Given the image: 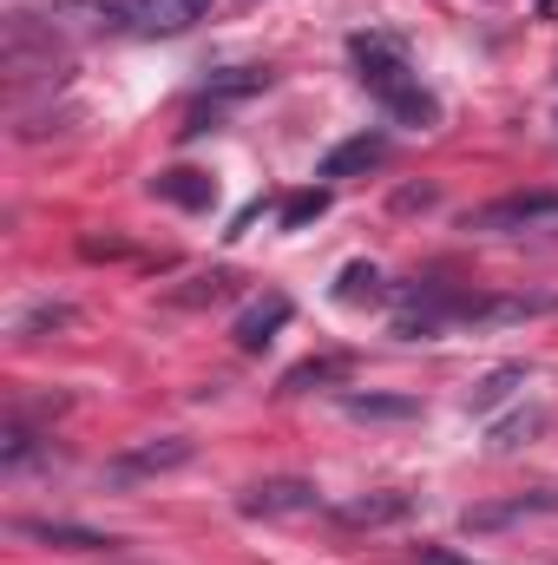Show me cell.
Returning <instances> with one entry per match:
<instances>
[{
    "label": "cell",
    "mask_w": 558,
    "mask_h": 565,
    "mask_svg": "<svg viewBox=\"0 0 558 565\" xmlns=\"http://www.w3.org/2000/svg\"><path fill=\"white\" fill-rule=\"evenodd\" d=\"M348 415H415V402H368V395H348Z\"/></svg>",
    "instance_id": "19"
},
{
    "label": "cell",
    "mask_w": 558,
    "mask_h": 565,
    "mask_svg": "<svg viewBox=\"0 0 558 565\" xmlns=\"http://www.w3.org/2000/svg\"><path fill=\"white\" fill-rule=\"evenodd\" d=\"M335 375H348V355H329V362H302V369H289V375H282V388H309V382H335Z\"/></svg>",
    "instance_id": "15"
},
{
    "label": "cell",
    "mask_w": 558,
    "mask_h": 565,
    "mask_svg": "<svg viewBox=\"0 0 558 565\" xmlns=\"http://www.w3.org/2000/svg\"><path fill=\"white\" fill-rule=\"evenodd\" d=\"M539 513H558V487H539V493H519V500H500V507H466V533H493V526H513V520H539Z\"/></svg>",
    "instance_id": "5"
},
{
    "label": "cell",
    "mask_w": 558,
    "mask_h": 565,
    "mask_svg": "<svg viewBox=\"0 0 558 565\" xmlns=\"http://www.w3.org/2000/svg\"><path fill=\"white\" fill-rule=\"evenodd\" d=\"M348 60H355V79L368 86V99H382L388 119H401V126H440V99L420 86V73L408 66V53H401L395 33H355Z\"/></svg>",
    "instance_id": "1"
},
{
    "label": "cell",
    "mask_w": 558,
    "mask_h": 565,
    "mask_svg": "<svg viewBox=\"0 0 558 565\" xmlns=\"http://www.w3.org/2000/svg\"><path fill=\"white\" fill-rule=\"evenodd\" d=\"M204 13H211V0H126L119 26L139 40H171V33H191Z\"/></svg>",
    "instance_id": "3"
},
{
    "label": "cell",
    "mask_w": 558,
    "mask_h": 565,
    "mask_svg": "<svg viewBox=\"0 0 558 565\" xmlns=\"http://www.w3.org/2000/svg\"><path fill=\"white\" fill-rule=\"evenodd\" d=\"M526 382H533V369H526V362H506V369H493V375L466 395V408H473V415H493V408H500V402H513Z\"/></svg>",
    "instance_id": "11"
},
{
    "label": "cell",
    "mask_w": 558,
    "mask_h": 565,
    "mask_svg": "<svg viewBox=\"0 0 558 565\" xmlns=\"http://www.w3.org/2000/svg\"><path fill=\"white\" fill-rule=\"evenodd\" d=\"M388 158V139L382 132H355V139H342L329 158H322V178L335 184V178H355V171H375Z\"/></svg>",
    "instance_id": "7"
},
{
    "label": "cell",
    "mask_w": 558,
    "mask_h": 565,
    "mask_svg": "<svg viewBox=\"0 0 558 565\" xmlns=\"http://www.w3.org/2000/svg\"><path fill=\"white\" fill-rule=\"evenodd\" d=\"M184 460H191V440H151V447H132L126 460H112V480H144V473H164Z\"/></svg>",
    "instance_id": "8"
},
{
    "label": "cell",
    "mask_w": 558,
    "mask_h": 565,
    "mask_svg": "<svg viewBox=\"0 0 558 565\" xmlns=\"http://www.w3.org/2000/svg\"><path fill=\"white\" fill-rule=\"evenodd\" d=\"M151 191L171 198V204H184V211H204V204L217 198V184H211L204 171H164V178H151Z\"/></svg>",
    "instance_id": "13"
},
{
    "label": "cell",
    "mask_w": 558,
    "mask_h": 565,
    "mask_svg": "<svg viewBox=\"0 0 558 565\" xmlns=\"http://www.w3.org/2000/svg\"><path fill=\"white\" fill-rule=\"evenodd\" d=\"M558 296H493V302H466V329H493V322H526V316H552Z\"/></svg>",
    "instance_id": "6"
},
{
    "label": "cell",
    "mask_w": 558,
    "mask_h": 565,
    "mask_svg": "<svg viewBox=\"0 0 558 565\" xmlns=\"http://www.w3.org/2000/svg\"><path fill=\"white\" fill-rule=\"evenodd\" d=\"M335 296H342V302H362V296L375 302V296H382V270H375V264H348V270H342V289H335Z\"/></svg>",
    "instance_id": "14"
},
{
    "label": "cell",
    "mask_w": 558,
    "mask_h": 565,
    "mask_svg": "<svg viewBox=\"0 0 558 565\" xmlns=\"http://www.w3.org/2000/svg\"><path fill=\"white\" fill-rule=\"evenodd\" d=\"M329 211V191H302V198H289V211H282V231H302L309 217H322Z\"/></svg>",
    "instance_id": "18"
},
{
    "label": "cell",
    "mask_w": 558,
    "mask_h": 565,
    "mask_svg": "<svg viewBox=\"0 0 558 565\" xmlns=\"http://www.w3.org/2000/svg\"><path fill=\"white\" fill-rule=\"evenodd\" d=\"M282 322H289V296H264V302H250V309L237 316L230 335H237V349H264Z\"/></svg>",
    "instance_id": "9"
},
{
    "label": "cell",
    "mask_w": 558,
    "mask_h": 565,
    "mask_svg": "<svg viewBox=\"0 0 558 565\" xmlns=\"http://www.w3.org/2000/svg\"><path fill=\"white\" fill-rule=\"evenodd\" d=\"M408 513H415L408 493H368V500H348V507H342V526H395V520H408Z\"/></svg>",
    "instance_id": "12"
},
{
    "label": "cell",
    "mask_w": 558,
    "mask_h": 565,
    "mask_svg": "<svg viewBox=\"0 0 558 565\" xmlns=\"http://www.w3.org/2000/svg\"><path fill=\"white\" fill-rule=\"evenodd\" d=\"M46 322H53V329H60V322H73V302H33V309L13 322V335H33V329H46Z\"/></svg>",
    "instance_id": "17"
},
{
    "label": "cell",
    "mask_w": 558,
    "mask_h": 565,
    "mask_svg": "<svg viewBox=\"0 0 558 565\" xmlns=\"http://www.w3.org/2000/svg\"><path fill=\"white\" fill-rule=\"evenodd\" d=\"M466 231L486 237H526V231H558V191H513L480 211H466Z\"/></svg>",
    "instance_id": "2"
},
{
    "label": "cell",
    "mask_w": 558,
    "mask_h": 565,
    "mask_svg": "<svg viewBox=\"0 0 558 565\" xmlns=\"http://www.w3.org/2000/svg\"><path fill=\"white\" fill-rule=\"evenodd\" d=\"M20 540H46V546H66V553H112L106 533H86V526H53V520H13Z\"/></svg>",
    "instance_id": "10"
},
{
    "label": "cell",
    "mask_w": 558,
    "mask_h": 565,
    "mask_svg": "<svg viewBox=\"0 0 558 565\" xmlns=\"http://www.w3.org/2000/svg\"><path fill=\"white\" fill-rule=\"evenodd\" d=\"M546 427V408H526V415H513V422L493 427V447H519V440H533Z\"/></svg>",
    "instance_id": "16"
},
{
    "label": "cell",
    "mask_w": 558,
    "mask_h": 565,
    "mask_svg": "<svg viewBox=\"0 0 558 565\" xmlns=\"http://www.w3.org/2000/svg\"><path fill=\"white\" fill-rule=\"evenodd\" d=\"M237 513L244 520H302V513H322V493L309 480H264V487L237 493Z\"/></svg>",
    "instance_id": "4"
}]
</instances>
